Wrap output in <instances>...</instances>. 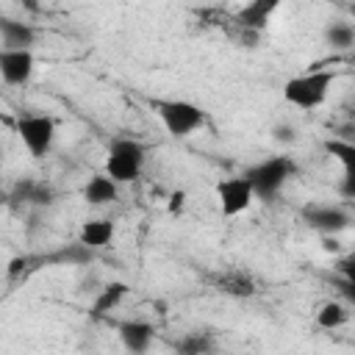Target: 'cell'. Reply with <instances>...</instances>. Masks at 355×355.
Instances as JSON below:
<instances>
[{
	"mask_svg": "<svg viewBox=\"0 0 355 355\" xmlns=\"http://www.w3.org/2000/svg\"><path fill=\"white\" fill-rule=\"evenodd\" d=\"M333 80H336V72H330V69H313V72L297 75V78L286 80L283 97H286V103H291L302 111H311L327 100Z\"/></svg>",
	"mask_w": 355,
	"mask_h": 355,
	"instance_id": "obj_1",
	"label": "cell"
},
{
	"mask_svg": "<svg viewBox=\"0 0 355 355\" xmlns=\"http://www.w3.org/2000/svg\"><path fill=\"white\" fill-rule=\"evenodd\" d=\"M144 158H147V150L141 141L116 139V141H111L108 155H105V175L119 186L133 183L144 169Z\"/></svg>",
	"mask_w": 355,
	"mask_h": 355,
	"instance_id": "obj_2",
	"label": "cell"
},
{
	"mask_svg": "<svg viewBox=\"0 0 355 355\" xmlns=\"http://www.w3.org/2000/svg\"><path fill=\"white\" fill-rule=\"evenodd\" d=\"M294 169H297V166H294V161H291L288 155H275V158H266V161L250 166L244 175H247V180L252 183L255 197L272 200V197L286 186V180L294 175Z\"/></svg>",
	"mask_w": 355,
	"mask_h": 355,
	"instance_id": "obj_3",
	"label": "cell"
},
{
	"mask_svg": "<svg viewBox=\"0 0 355 355\" xmlns=\"http://www.w3.org/2000/svg\"><path fill=\"white\" fill-rule=\"evenodd\" d=\"M155 114H158L161 125L166 128V133L175 139L194 133L205 122L202 108L189 100H155Z\"/></svg>",
	"mask_w": 355,
	"mask_h": 355,
	"instance_id": "obj_4",
	"label": "cell"
},
{
	"mask_svg": "<svg viewBox=\"0 0 355 355\" xmlns=\"http://www.w3.org/2000/svg\"><path fill=\"white\" fill-rule=\"evenodd\" d=\"M17 133L25 144V150L33 155V158H42L50 153L53 147V139H55V122L44 114H25L19 116L17 122Z\"/></svg>",
	"mask_w": 355,
	"mask_h": 355,
	"instance_id": "obj_5",
	"label": "cell"
},
{
	"mask_svg": "<svg viewBox=\"0 0 355 355\" xmlns=\"http://www.w3.org/2000/svg\"><path fill=\"white\" fill-rule=\"evenodd\" d=\"M216 197H219L222 216H239L241 211L250 208L255 191H252V183L247 180V175H236L216 186Z\"/></svg>",
	"mask_w": 355,
	"mask_h": 355,
	"instance_id": "obj_6",
	"label": "cell"
},
{
	"mask_svg": "<svg viewBox=\"0 0 355 355\" xmlns=\"http://www.w3.org/2000/svg\"><path fill=\"white\" fill-rule=\"evenodd\" d=\"M36 58L31 50H0V75L8 86H22L31 80Z\"/></svg>",
	"mask_w": 355,
	"mask_h": 355,
	"instance_id": "obj_7",
	"label": "cell"
},
{
	"mask_svg": "<svg viewBox=\"0 0 355 355\" xmlns=\"http://www.w3.org/2000/svg\"><path fill=\"white\" fill-rule=\"evenodd\" d=\"M324 150L341 164V194L347 200H355V141H344V139H327L324 141Z\"/></svg>",
	"mask_w": 355,
	"mask_h": 355,
	"instance_id": "obj_8",
	"label": "cell"
},
{
	"mask_svg": "<svg viewBox=\"0 0 355 355\" xmlns=\"http://www.w3.org/2000/svg\"><path fill=\"white\" fill-rule=\"evenodd\" d=\"M302 216L313 230H322V233H338L349 225V214L338 205H311L302 211Z\"/></svg>",
	"mask_w": 355,
	"mask_h": 355,
	"instance_id": "obj_9",
	"label": "cell"
},
{
	"mask_svg": "<svg viewBox=\"0 0 355 355\" xmlns=\"http://www.w3.org/2000/svg\"><path fill=\"white\" fill-rule=\"evenodd\" d=\"M153 336H155V330H153L150 322L136 319V322H122L119 324V338H122L125 349L133 352V355H144L147 347L153 344Z\"/></svg>",
	"mask_w": 355,
	"mask_h": 355,
	"instance_id": "obj_10",
	"label": "cell"
},
{
	"mask_svg": "<svg viewBox=\"0 0 355 355\" xmlns=\"http://www.w3.org/2000/svg\"><path fill=\"white\" fill-rule=\"evenodd\" d=\"M0 39H3V50H31L36 31L28 22L0 19Z\"/></svg>",
	"mask_w": 355,
	"mask_h": 355,
	"instance_id": "obj_11",
	"label": "cell"
},
{
	"mask_svg": "<svg viewBox=\"0 0 355 355\" xmlns=\"http://www.w3.org/2000/svg\"><path fill=\"white\" fill-rule=\"evenodd\" d=\"M275 11H277V0H252L236 14V22L250 31H263Z\"/></svg>",
	"mask_w": 355,
	"mask_h": 355,
	"instance_id": "obj_12",
	"label": "cell"
},
{
	"mask_svg": "<svg viewBox=\"0 0 355 355\" xmlns=\"http://www.w3.org/2000/svg\"><path fill=\"white\" fill-rule=\"evenodd\" d=\"M119 197V183H114L105 172L103 175H92L89 183L83 186V200L89 205H108Z\"/></svg>",
	"mask_w": 355,
	"mask_h": 355,
	"instance_id": "obj_13",
	"label": "cell"
},
{
	"mask_svg": "<svg viewBox=\"0 0 355 355\" xmlns=\"http://www.w3.org/2000/svg\"><path fill=\"white\" fill-rule=\"evenodd\" d=\"M111 239H114V222L108 219H89L80 225V244L89 250L105 247Z\"/></svg>",
	"mask_w": 355,
	"mask_h": 355,
	"instance_id": "obj_14",
	"label": "cell"
},
{
	"mask_svg": "<svg viewBox=\"0 0 355 355\" xmlns=\"http://www.w3.org/2000/svg\"><path fill=\"white\" fill-rule=\"evenodd\" d=\"M347 319H349V311H347V305L338 302V300H327V302H322V308L316 311V324L324 327V330H336V327L347 324Z\"/></svg>",
	"mask_w": 355,
	"mask_h": 355,
	"instance_id": "obj_15",
	"label": "cell"
},
{
	"mask_svg": "<svg viewBox=\"0 0 355 355\" xmlns=\"http://www.w3.org/2000/svg\"><path fill=\"white\" fill-rule=\"evenodd\" d=\"M324 42L333 47V50H347L355 44V25L352 22H344V19H336L324 28Z\"/></svg>",
	"mask_w": 355,
	"mask_h": 355,
	"instance_id": "obj_16",
	"label": "cell"
},
{
	"mask_svg": "<svg viewBox=\"0 0 355 355\" xmlns=\"http://www.w3.org/2000/svg\"><path fill=\"white\" fill-rule=\"evenodd\" d=\"M125 294H128V286H125V283H108V286L100 291V297L94 300V313H105V311L116 308Z\"/></svg>",
	"mask_w": 355,
	"mask_h": 355,
	"instance_id": "obj_17",
	"label": "cell"
},
{
	"mask_svg": "<svg viewBox=\"0 0 355 355\" xmlns=\"http://www.w3.org/2000/svg\"><path fill=\"white\" fill-rule=\"evenodd\" d=\"M336 272H338L347 283H355V252L338 258V261H336Z\"/></svg>",
	"mask_w": 355,
	"mask_h": 355,
	"instance_id": "obj_18",
	"label": "cell"
},
{
	"mask_svg": "<svg viewBox=\"0 0 355 355\" xmlns=\"http://www.w3.org/2000/svg\"><path fill=\"white\" fill-rule=\"evenodd\" d=\"M183 208H186V191H183V189H175V191L166 197V211H169L172 216H180Z\"/></svg>",
	"mask_w": 355,
	"mask_h": 355,
	"instance_id": "obj_19",
	"label": "cell"
},
{
	"mask_svg": "<svg viewBox=\"0 0 355 355\" xmlns=\"http://www.w3.org/2000/svg\"><path fill=\"white\" fill-rule=\"evenodd\" d=\"M344 294H347V300L355 305V283H344Z\"/></svg>",
	"mask_w": 355,
	"mask_h": 355,
	"instance_id": "obj_20",
	"label": "cell"
},
{
	"mask_svg": "<svg viewBox=\"0 0 355 355\" xmlns=\"http://www.w3.org/2000/svg\"><path fill=\"white\" fill-rule=\"evenodd\" d=\"M349 14H352V17H355V6H349Z\"/></svg>",
	"mask_w": 355,
	"mask_h": 355,
	"instance_id": "obj_21",
	"label": "cell"
}]
</instances>
